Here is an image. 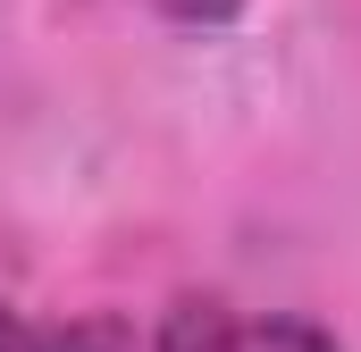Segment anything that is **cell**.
<instances>
[{"label": "cell", "mask_w": 361, "mask_h": 352, "mask_svg": "<svg viewBox=\"0 0 361 352\" xmlns=\"http://www.w3.org/2000/svg\"><path fill=\"white\" fill-rule=\"evenodd\" d=\"M152 352H336V336L302 310H235V302H177Z\"/></svg>", "instance_id": "obj_1"}, {"label": "cell", "mask_w": 361, "mask_h": 352, "mask_svg": "<svg viewBox=\"0 0 361 352\" xmlns=\"http://www.w3.org/2000/svg\"><path fill=\"white\" fill-rule=\"evenodd\" d=\"M0 352H126V327L118 319H59V310L0 302Z\"/></svg>", "instance_id": "obj_2"}, {"label": "cell", "mask_w": 361, "mask_h": 352, "mask_svg": "<svg viewBox=\"0 0 361 352\" xmlns=\"http://www.w3.org/2000/svg\"><path fill=\"white\" fill-rule=\"evenodd\" d=\"M152 17H169V25H185V34H219V25H235L252 0H143Z\"/></svg>", "instance_id": "obj_3"}]
</instances>
